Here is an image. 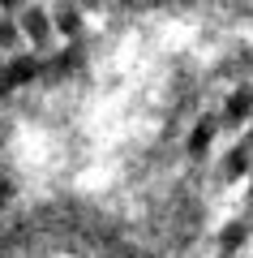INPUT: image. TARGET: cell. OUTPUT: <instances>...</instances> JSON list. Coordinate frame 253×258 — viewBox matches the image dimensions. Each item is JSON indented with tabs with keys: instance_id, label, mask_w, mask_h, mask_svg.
Masks as SVG:
<instances>
[{
	"instance_id": "obj_1",
	"label": "cell",
	"mask_w": 253,
	"mask_h": 258,
	"mask_svg": "<svg viewBox=\"0 0 253 258\" xmlns=\"http://www.w3.org/2000/svg\"><path fill=\"white\" fill-rule=\"evenodd\" d=\"M244 172H249V151H244V147L227 151V155H223V176H227V181H240Z\"/></svg>"
},
{
	"instance_id": "obj_2",
	"label": "cell",
	"mask_w": 253,
	"mask_h": 258,
	"mask_svg": "<svg viewBox=\"0 0 253 258\" xmlns=\"http://www.w3.org/2000/svg\"><path fill=\"white\" fill-rule=\"evenodd\" d=\"M244 237H249V224H244V220H240V224H227V228L219 232V245H223V258H227V254H236V249L244 245Z\"/></svg>"
},
{
	"instance_id": "obj_3",
	"label": "cell",
	"mask_w": 253,
	"mask_h": 258,
	"mask_svg": "<svg viewBox=\"0 0 253 258\" xmlns=\"http://www.w3.org/2000/svg\"><path fill=\"white\" fill-rule=\"evenodd\" d=\"M249 112H253V91H236L232 99H227L223 116H227V120H232V125H236V120H244V116H249Z\"/></svg>"
},
{
	"instance_id": "obj_4",
	"label": "cell",
	"mask_w": 253,
	"mask_h": 258,
	"mask_svg": "<svg viewBox=\"0 0 253 258\" xmlns=\"http://www.w3.org/2000/svg\"><path fill=\"white\" fill-rule=\"evenodd\" d=\"M210 138H215V120L206 116V120H202V125L189 134V151H206V147H210Z\"/></svg>"
},
{
	"instance_id": "obj_5",
	"label": "cell",
	"mask_w": 253,
	"mask_h": 258,
	"mask_svg": "<svg viewBox=\"0 0 253 258\" xmlns=\"http://www.w3.org/2000/svg\"><path fill=\"white\" fill-rule=\"evenodd\" d=\"M22 22L30 26V35H35V39H47V13L43 9H26V13H22Z\"/></svg>"
},
{
	"instance_id": "obj_6",
	"label": "cell",
	"mask_w": 253,
	"mask_h": 258,
	"mask_svg": "<svg viewBox=\"0 0 253 258\" xmlns=\"http://www.w3.org/2000/svg\"><path fill=\"white\" fill-rule=\"evenodd\" d=\"M52 22L64 26V35H73V26H77V9H52Z\"/></svg>"
},
{
	"instance_id": "obj_7",
	"label": "cell",
	"mask_w": 253,
	"mask_h": 258,
	"mask_svg": "<svg viewBox=\"0 0 253 258\" xmlns=\"http://www.w3.org/2000/svg\"><path fill=\"white\" fill-rule=\"evenodd\" d=\"M18 43V26L13 22H0V47H13Z\"/></svg>"
},
{
	"instance_id": "obj_8",
	"label": "cell",
	"mask_w": 253,
	"mask_h": 258,
	"mask_svg": "<svg viewBox=\"0 0 253 258\" xmlns=\"http://www.w3.org/2000/svg\"><path fill=\"white\" fill-rule=\"evenodd\" d=\"M249 207H253V189H249Z\"/></svg>"
},
{
	"instance_id": "obj_9",
	"label": "cell",
	"mask_w": 253,
	"mask_h": 258,
	"mask_svg": "<svg viewBox=\"0 0 253 258\" xmlns=\"http://www.w3.org/2000/svg\"><path fill=\"white\" fill-rule=\"evenodd\" d=\"M249 142H253V134H249Z\"/></svg>"
}]
</instances>
